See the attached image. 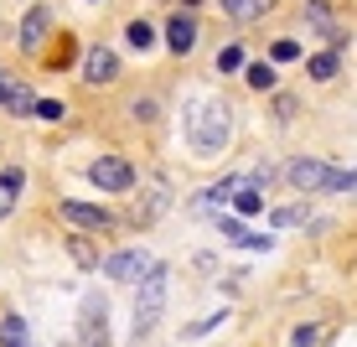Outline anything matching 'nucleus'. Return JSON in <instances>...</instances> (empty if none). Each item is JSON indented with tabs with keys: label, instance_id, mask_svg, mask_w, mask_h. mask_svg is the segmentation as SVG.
I'll return each instance as SVG.
<instances>
[{
	"label": "nucleus",
	"instance_id": "20",
	"mask_svg": "<svg viewBox=\"0 0 357 347\" xmlns=\"http://www.w3.org/2000/svg\"><path fill=\"white\" fill-rule=\"evenodd\" d=\"M125 36H130V47H140V52H145V47H151V42H155V31H151V21H130V27H125Z\"/></svg>",
	"mask_w": 357,
	"mask_h": 347
},
{
	"label": "nucleus",
	"instance_id": "13",
	"mask_svg": "<svg viewBox=\"0 0 357 347\" xmlns=\"http://www.w3.org/2000/svg\"><path fill=\"white\" fill-rule=\"evenodd\" d=\"M166 197H171L166 177H155V182H151V197H145V207H135V218H140V223H151L155 213H166Z\"/></svg>",
	"mask_w": 357,
	"mask_h": 347
},
{
	"label": "nucleus",
	"instance_id": "3",
	"mask_svg": "<svg viewBox=\"0 0 357 347\" xmlns=\"http://www.w3.org/2000/svg\"><path fill=\"white\" fill-rule=\"evenodd\" d=\"M89 182L98 192H130L135 187V166L125 156H98L93 166H89Z\"/></svg>",
	"mask_w": 357,
	"mask_h": 347
},
{
	"label": "nucleus",
	"instance_id": "24",
	"mask_svg": "<svg viewBox=\"0 0 357 347\" xmlns=\"http://www.w3.org/2000/svg\"><path fill=\"white\" fill-rule=\"evenodd\" d=\"M295 57H301V42H290V36L275 42V63H295Z\"/></svg>",
	"mask_w": 357,
	"mask_h": 347
},
{
	"label": "nucleus",
	"instance_id": "7",
	"mask_svg": "<svg viewBox=\"0 0 357 347\" xmlns=\"http://www.w3.org/2000/svg\"><path fill=\"white\" fill-rule=\"evenodd\" d=\"M83 78L89 83H114L119 78V57L109 52V47H89V52H83Z\"/></svg>",
	"mask_w": 357,
	"mask_h": 347
},
{
	"label": "nucleus",
	"instance_id": "1",
	"mask_svg": "<svg viewBox=\"0 0 357 347\" xmlns=\"http://www.w3.org/2000/svg\"><path fill=\"white\" fill-rule=\"evenodd\" d=\"M233 135V109L223 98H197V109L187 115V140L197 156H218Z\"/></svg>",
	"mask_w": 357,
	"mask_h": 347
},
{
	"label": "nucleus",
	"instance_id": "5",
	"mask_svg": "<svg viewBox=\"0 0 357 347\" xmlns=\"http://www.w3.org/2000/svg\"><path fill=\"white\" fill-rule=\"evenodd\" d=\"M285 177H290L301 192H326L331 166H326V161H316V156H301V161H290V171H285Z\"/></svg>",
	"mask_w": 357,
	"mask_h": 347
},
{
	"label": "nucleus",
	"instance_id": "22",
	"mask_svg": "<svg viewBox=\"0 0 357 347\" xmlns=\"http://www.w3.org/2000/svg\"><path fill=\"white\" fill-rule=\"evenodd\" d=\"M233 68H243V52L238 47H223V52H218V73H233Z\"/></svg>",
	"mask_w": 357,
	"mask_h": 347
},
{
	"label": "nucleus",
	"instance_id": "21",
	"mask_svg": "<svg viewBox=\"0 0 357 347\" xmlns=\"http://www.w3.org/2000/svg\"><path fill=\"white\" fill-rule=\"evenodd\" d=\"M31 115H36V119H63V115H68V104H63V98H36Z\"/></svg>",
	"mask_w": 357,
	"mask_h": 347
},
{
	"label": "nucleus",
	"instance_id": "12",
	"mask_svg": "<svg viewBox=\"0 0 357 347\" xmlns=\"http://www.w3.org/2000/svg\"><path fill=\"white\" fill-rule=\"evenodd\" d=\"M233 192H238V177H223L218 187H207L202 197H197V213H213V207H223Z\"/></svg>",
	"mask_w": 357,
	"mask_h": 347
},
{
	"label": "nucleus",
	"instance_id": "16",
	"mask_svg": "<svg viewBox=\"0 0 357 347\" xmlns=\"http://www.w3.org/2000/svg\"><path fill=\"white\" fill-rule=\"evenodd\" d=\"M269 6H275V0H223V10L233 21H254V16H264Z\"/></svg>",
	"mask_w": 357,
	"mask_h": 347
},
{
	"label": "nucleus",
	"instance_id": "10",
	"mask_svg": "<svg viewBox=\"0 0 357 347\" xmlns=\"http://www.w3.org/2000/svg\"><path fill=\"white\" fill-rule=\"evenodd\" d=\"M63 218L78 223V228H109V223H114L104 207H89V202H63Z\"/></svg>",
	"mask_w": 357,
	"mask_h": 347
},
{
	"label": "nucleus",
	"instance_id": "25",
	"mask_svg": "<svg viewBox=\"0 0 357 347\" xmlns=\"http://www.w3.org/2000/svg\"><path fill=\"white\" fill-rule=\"evenodd\" d=\"M275 223H280V228H295V223H305V207H280Z\"/></svg>",
	"mask_w": 357,
	"mask_h": 347
},
{
	"label": "nucleus",
	"instance_id": "15",
	"mask_svg": "<svg viewBox=\"0 0 357 347\" xmlns=\"http://www.w3.org/2000/svg\"><path fill=\"white\" fill-rule=\"evenodd\" d=\"M0 347H31V332L21 316H0Z\"/></svg>",
	"mask_w": 357,
	"mask_h": 347
},
{
	"label": "nucleus",
	"instance_id": "19",
	"mask_svg": "<svg viewBox=\"0 0 357 347\" xmlns=\"http://www.w3.org/2000/svg\"><path fill=\"white\" fill-rule=\"evenodd\" d=\"M243 78H249V89H275V68H269V63H249Z\"/></svg>",
	"mask_w": 357,
	"mask_h": 347
},
{
	"label": "nucleus",
	"instance_id": "11",
	"mask_svg": "<svg viewBox=\"0 0 357 347\" xmlns=\"http://www.w3.org/2000/svg\"><path fill=\"white\" fill-rule=\"evenodd\" d=\"M0 104H6V109H16V115H31V109H36V98H31L26 83H0Z\"/></svg>",
	"mask_w": 357,
	"mask_h": 347
},
{
	"label": "nucleus",
	"instance_id": "23",
	"mask_svg": "<svg viewBox=\"0 0 357 347\" xmlns=\"http://www.w3.org/2000/svg\"><path fill=\"white\" fill-rule=\"evenodd\" d=\"M130 115L140 119V125H151V119H155V98H135V104H130Z\"/></svg>",
	"mask_w": 357,
	"mask_h": 347
},
{
	"label": "nucleus",
	"instance_id": "18",
	"mask_svg": "<svg viewBox=\"0 0 357 347\" xmlns=\"http://www.w3.org/2000/svg\"><path fill=\"white\" fill-rule=\"evenodd\" d=\"M305 21H311V27H321V36H331V42L342 36V31H337V21H331L321 6H305Z\"/></svg>",
	"mask_w": 357,
	"mask_h": 347
},
{
	"label": "nucleus",
	"instance_id": "9",
	"mask_svg": "<svg viewBox=\"0 0 357 347\" xmlns=\"http://www.w3.org/2000/svg\"><path fill=\"white\" fill-rule=\"evenodd\" d=\"M47 21H52V10H47V6H31V10H26V21H21V47H26V52H36V47H42Z\"/></svg>",
	"mask_w": 357,
	"mask_h": 347
},
{
	"label": "nucleus",
	"instance_id": "4",
	"mask_svg": "<svg viewBox=\"0 0 357 347\" xmlns=\"http://www.w3.org/2000/svg\"><path fill=\"white\" fill-rule=\"evenodd\" d=\"M151 270H155V259L145 254V249H119V254L104 259V275H109V280H130V285H140Z\"/></svg>",
	"mask_w": 357,
	"mask_h": 347
},
{
	"label": "nucleus",
	"instance_id": "8",
	"mask_svg": "<svg viewBox=\"0 0 357 347\" xmlns=\"http://www.w3.org/2000/svg\"><path fill=\"white\" fill-rule=\"evenodd\" d=\"M166 47L187 57L192 47H197V16H181V10H176V16L166 21Z\"/></svg>",
	"mask_w": 357,
	"mask_h": 347
},
{
	"label": "nucleus",
	"instance_id": "6",
	"mask_svg": "<svg viewBox=\"0 0 357 347\" xmlns=\"http://www.w3.org/2000/svg\"><path fill=\"white\" fill-rule=\"evenodd\" d=\"M83 347H109V306L98 295L83 301Z\"/></svg>",
	"mask_w": 357,
	"mask_h": 347
},
{
	"label": "nucleus",
	"instance_id": "2",
	"mask_svg": "<svg viewBox=\"0 0 357 347\" xmlns=\"http://www.w3.org/2000/svg\"><path fill=\"white\" fill-rule=\"evenodd\" d=\"M166 265H155L151 270V275H145L140 280V295H135V342H145V337H151V332L155 327H161V311H166Z\"/></svg>",
	"mask_w": 357,
	"mask_h": 347
},
{
	"label": "nucleus",
	"instance_id": "14",
	"mask_svg": "<svg viewBox=\"0 0 357 347\" xmlns=\"http://www.w3.org/2000/svg\"><path fill=\"white\" fill-rule=\"evenodd\" d=\"M21 187H26V177H21L16 166H10V171H0V218H6L10 207H16V197H21Z\"/></svg>",
	"mask_w": 357,
	"mask_h": 347
},
{
	"label": "nucleus",
	"instance_id": "17",
	"mask_svg": "<svg viewBox=\"0 0 357 347\" xmlns=\"http://www.w3.org/2000/svg\"><path fill=\"white\" fill-rule=\"evenodd\" d=\"M337 73H342V57H337V52H316V57H311V78H316V83H331Z\"/></svg>",
	"mask_w": 357,
	"mask_h": 347
}]
</instances>
